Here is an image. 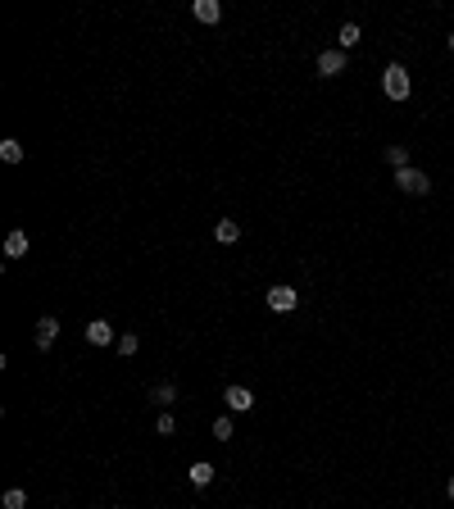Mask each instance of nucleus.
Returning a JSON list of instances; mask_svg holds the SVG:
<instances>
[{
    "instance_id": "f257e3e1",
    "label": "nucleus",
    "mask_w": 454,
    "mask_h": 509,
    "mask_svg": "<svg viewBox=\"0 0 454 509\" xmlns=\"http://www.w3.org/2000/svg\"><path fill=\"white\" fill-rule=\"evenodd\" d=\"M382 91L391 95V100H409V91H413L409 69H404V64H386L382 69Z\"/></svg>"
},
{
    "instance_id": "f03ea898",
    "label": "nucleus",
    "mask_w": 454,
    "mask_h": 509,
    "mask_svg": "<svg viewBox=\"0 0 454 509\" xmlns=\"http://www.w3.org/2000/svg\"><path fill=\"white\" fill-rule=\"evenodd\" d=\"M395 187H400L404 191V196H427V191H432V178H427V173H422V168H400V173H395Z\"/></svg>"
},
{
    "instance_id": "7ed1b4c3",
    "label": "nucleus",
    "mask_w": 454,
    "mask_h": 509,
    "mask_svg": "<svg viewBox=\"0 0 454 509\" xmlns=\"http://www.w3.org/2000/svg\"><path fill=\"white\" fill-rule=\"evenodd\" d=\"M264 300H268V310H273V314H291L295 305H300V291H295V286H268Z\"/></svg>"
},
{
    "instance_id": "20e7f679",
    "label": "nucleus",
    "mask_w": 454,
    "mask_h": 509,
    "mask_svg": "<svg viewBox=\"0 0 454 509\" xmlns=\"http://www.w3.org/2000/svg\"><path fill=\"white\" fill-rule=\"evenodd\" d=\"M345 73V51H318V78H341Z\"/></svg>"
},
{
    "instance_id": "39448f33",
    "label": "nucleus",
    "mask_w": 454,
    "mask_h": 509,
    "mask_svg": "<svg viewBox=\"0 0 454 509\" xmlns=\"http://www.w3.org/2000/svg\"><path fill=\"white\" fill-rule=\"evenodd\" d=\"M223 405L232 409V414H250V409H255V391H250V387H227L223 391Z\"/></svg>"
},
{
    "instance_id": "423d86ee",
    "label": "nucleus",
    "mask_w": 454,
    "mask_h": 509,
    "mask_svg": "<svg viewBox=\"0 0 454 509\" xmlns=\"http://www.w3.org/2000/svg\"><path fill=\"white\" fill-rule=\"evenodd\" d=\"M82 337L91 341V345H119V332H114L105 319H91V323H86V332H82Z\"/></svg>"
},
{
    "instance_id": "0eeeda50",
    "label": "nucleus",
    "mask_w": 454,
    "mask_h": 509,
    "mask_svg": "<svg viewBox=\"0 0 454 509\" xmlns=\"http://www.w3.org/2000/svg\"><path fill=\"white\" fill-rule=\"evenodd\" d=\"M55 337H60V319H55V314H41V319H36V350H51Z\"/></svg>"
},
{
    "instance_id": "6e6552de",
    "label": "nucleus",
    "mask_w": 454,
    "mask_h": 509,
    "mask_svg": "<svg viewBox=\"0 0 454 509\" xmlns=\"http://www.w3.org/2000/svg\"><path fill=\"white\" fill-rule=\"evenodd\" d=\"M214 242H223V246L241 242V223H236V218H218V223H214Z\"/></svg>"
},
{
    "instance_id": "1a4fd4ad",
    "label": "nucleus",
    "mask_w": 454,
    "mask_h": 509,
    "mask_svg": "<svg viewBox=\"0 0 454 509\" xmlns=\"http://www.w3.org/2000/svg\"><path fill=\"white\" fill-rule=\"evenodd\" d=\"M191 14H196L200 23H218V18H223V5H218V0H196Z\"/></svg>"
},
{
    "instance_id": "9d476101",
    "label": "nucleus",
    "mask_w": 454,
    "mask_h": 509,
    "mask_svg": "<svg viewBox=\"0 0 454 509\" xmlns=\"http://www.w3.org/2000/svg\"><path fill=\"white\" fill-rule=\"evenodd\" d=\"M23 255H27V232L14 227V232L5 237V259H23Z\"/></svg>"
},
{
    "instance_id": "9b49d317",
    "label": "nucleus",
    "mask_w": 454,
    "mask_h": 509,
    "mask_svg": "<svg viewBox=\"0 0 454 509\" xmlns=\"http://www.w3.org/2000/svg\"><path fill=\"white\" fill-rule=\"evenodd\" d=\"M359 41H363L359 23H341V32H336V51H354Z\"/></svg>"
},
{
    "instance_id": "f8f14e48",
    "label": "nucleus",
    "mask_w": 454,
    "mask_h": 509,
    "mask_svg": "<svg viewBox=\"0 0 454 509\" xmlns=\"http://www.w3.org/2000/svg\"><path fill=\"white\" fill-rule=\"evenodd\" d=\"M23 155H27V150H23V141H14V137H5V141H0V159H5V164H23Z\"/></svg>"
},
{
    "instance_id": "ddd939ff",
    "label": "nucleus",
    "mask_w": 454,
    "mask_h": 509,
    "mask_svg": "<svg viewBox=\"0 0 454 509\" xmlns=\"http://www.w3.org/2000/svg\"><path fill=\"white\" fill-rule=\"evenodd\" d=\"M187 477H191V487H209L214 482V464H191Z\"/></svg>"
},
{
    "instance_id": "4468645a",
    "label": "nucleus",
    "mask_w": 454,
    "mask_h": 509,
    "mask_svg": "<svg viewBox=\"0 0 454 509\" xmlns=\"http://www.w3.org/2000/svg\"><path fill=\"white\" fill-rule=\"evenodd\" d=\"M386 164H391L395 173L409 168V146H386Z\"/></svg>"
},
{
    "instance_id": "2eb2a0df",
    "label": "nucleus",
    "mask_w": 454,
    "mask_h": 509,
    "mask_svg": "<svg viewBox=\"0 0 454 509\" xmlns=\"http://www.w3.org/2000/svg\"><path fill=\"white\" fill-rule=\"evenodd\" d=\"M173 400H178V387H173V382H159V387H154V405H163V409H168Z\"/></svg>"
},
{
    "instance_id": "dca6fc26",
    "label": "nucleus",
    "mask_w": 454,
    "mask_h": 509,
    "mask_svg": "<svg viewBox=\"0 0 454 509\" xmlns=\"http://www.w3.org/2000/svg\"><path fill=\"white\" fill-rule=\"evenodd\" d=\"M137 345H141V337H137V332H123L114 350H119V355H137Z\"/></svg>"
},
{
    "instance_id": "f3484780",
    "label": "nucleus",
    "mask_w": 454,
    "mask_h": 509,
    "mask_svg": "<svg viewBox=\"0 0 454 509\" xmlns=\"http://www.w3.org/2000/svg\"><path fill=\"white\" fill-rule=\"evenodd\" d=\"M0 505H5V509H23V505H27V491L9 487V491H5V501H0Z\"/></svg>"
},
{
    "instance_id": "a211bd4d",
    "label": "nucleus",
    "mask_w": 454,
    "mask_h": 509,
    "mask_svg": "<svg viewBox=\"0 0 454 509\" xmlns=\"http://www.w3.org/2000/svg\"><path fill=\"white\" fill-rule=\"evenodd\" d=\"M214 441H232V418H214Z\"/></svg>"
},
{
    "instance_id": "6ab92c4d",
    "label": "nucleus",
    "mask_w": 454,
    "mask_h": 509,
    "mask_svg": "<svg viewBox=\"0 0 454 509\" xmlns=\"http://www.w3.org/2000/svg\"><path fill=\"white\" fill-rule=\"evenodd\" d=\"M154 432H159V437H173V432H178V423H173V414H159V423H154Z\"/></svg>"
},
{
    "instance_id": "aec40b11",
    "label": "nucleus",
    "mask_w": 454,
    "mask_h": 509,
    "mask_svg": "<svg viewBox=\"0 0 454 509\" xmlns=\"http://www.w3.org/2000/svg\"><path fill=\"white\" fill-rule=\"evenodd\" d=\"M446 496H450V501H454V473H450V482H446Z\"/></svg>"
},
{
    "instance_id": "412c9836",
    "label": "nucleus",
    "mask_w": 454,
    "mask_h": 509,
    "mask_svg": "<svg viewBox=\"0 0 454 509\" xmlns=\"http://www.w3.org/2000/svg\"><path fill=\"white\" fill-rule=\"evenodd\" d=\"M450 51H454V32H450Z\"/></svg>"
}]
</instances>
